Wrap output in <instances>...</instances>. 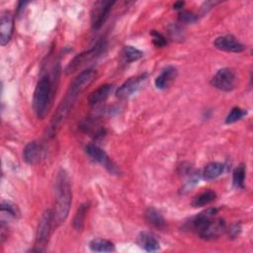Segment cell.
Masks as SVG:
<instances>
[{
	"label": "cell",
	"instance_id": "1",
	"mask_svg": "<svg viewBox=\"0 0 253 253\" xmlns=\"http://www.w3.org/2000/svg\"><path fill=\"white\" fill-rule=\"evenodd\" d=\"M95 77H96L95 70L88 68L84 71H81L73 79L72 83L70 84L66 92L64 99L61 101L60 105L58 106L54 114V117L52 118V121L49 126V129H48L50 135L54 134L58 130L61 124L64 122V120L68 116L70 109L72 108L77 97L85 90L87 86H89L93 82Z\"/></svg>",
	"mask_w": 253,
	"mask_h": 253
},
{
	"label": "cell",
	"instance_id": "2",
	"mask_svg": "<svg viewBox=\"0 0 253 253\" xmlns=\"http://www.w3.org/2000/svg\"><path fill=\"white\" fill-rule=\"evenodd\" d=\"M72 202V192L70 180L65 170L61 169L57 173L54 185V210L53 220L56 226L60 225L68 216Z\"/></svg>",
	"mask_w": 253,
	"mask_h": 253
},
{
	"label": "cell",
	"instance_id": "3",
	"mask_svg": "<svg viewBox=\"0 0 253 253\" xmlns=\"http://www.w3.org/2000/svg\"><path fill=\"white\" fill-rule=\"evenodd\" d=\"M54 92V82L48 74H43L39 79L34 92V110L39 119H43L51 106Z\"/></svg>",
	"mask_w": 253,
	"mask_h": 253
},
{
	"label": "cell",
	"instance_id": "4",
	"mask_svg": "<svg viewBox=\"0 0 253 253\" xmlns=\"http://www.w3.org/2000/svg\"><path fill=\"white\" fill-rule=\"evenodd\" d=\"M106 48V42L104 40L99 41L94 46L89 48L88 50H85L79 54H77L66 66L65 73L66 74H72L76 72L81 67L85 66L88 62L92 61L93 59L97 58Z\"/></svg>",
	"mask_w": 253,
	"mask_h": 253
},
{
	"label": "cell",
	"instance_id": "5",
	"mask_svg": "<svg viewBox=\"0 0 253 253\" xmlns=\"http://www.w3.org/2000/svg\"><path fill=\"white\" fill-rule=\"evenodd\" d=\"M52 224H54L53 220V211L51 210H46L42 212L36 233V250L37 251H44L45 246L49 241V237L52 231Z\"/></svg>",
	"mask_w": 253,
	"mask_h": 253
},
{
	"label": "cell",
	"instance_id": "6",
	"mask_svg": "<svg viewBox=\"0 0 253 253\" xmlns=\"http://www.w3.org/2000/svg\"><path fill=\"white\" fill-rule=\"evenodd\" d=\"M115 1H97L91 10V27L94 31L99 30L107 20Z\"/></svg>",
	"mask_w": 253,
	"mask_h": 253
},
{
	"label": "cell",
	"instance_id": "7",
	"mask_svg": "<svg viewBox=\"0 0 253 253\" xmlns=\"http://www.w3.org/2000/svg\"><path fill=\"white\" fill-rule=\"evenodd\" d=\"M211 84L220 91L229 92L233 90L236 85V76L231 69L221 68L213 75Z\"/></svg>",
	"mask_w": 253,
	"mask_h": 253
},
{
	"label": "cell",
	"instance_id": "8",
	"mask_svg": "<svg viewBox=\"0 0 253 253\" xmlns=\"http://www.w3.org/2000/svg\"><path fill=\"white\" fill-rule=\"evenodd\" d=\"M85 152L96 162L104 166L110 173H118V167L110 159L108 154L97 144L89 143L85 146Z\"/></svg>",
	"mask_w": 253,
	"mask_h": 253
},
{
	"label": "cell",
	"instance_id": "9",
	"mask_svg": "<svg viewBox=\"0 0 253 253\" xmlns=\"http://www.w3.org/2000/svg\"><path fill=\"white\" fill-rule=\"evenodd\" d=\"M147 78V74L143 73L131 78H128L126 81H125L117 90L116 95L120 99H127L132 94H134L145 82Z\"/></svg>",
	"mask_w": 253,
	"mask_h": 253
},
{
	"label": "cell",
	"instance_id": "10",
	"mask_svg": "<svg viewBox=\"0 0 253 253\" xmlns=\"http://www.w3.org/2000/svg\"><path fill=\"white\" fill-rule=\"evenodd\" d=\"M14 18L10 12H3L0 18V43L6 45L13 35Z\"/></svg>",
	"mask_w": 253,
	"mask_h": 253
},
{
	"label": "cell",
	"instance_id": "11",
	"mask_svg": "<svg viewBox=\"0 0 253 253\" xmlns=\"http://www.w3.org/2000/svg\"><path fill=\"white\" fill-rule=\"evenodd\" d=\"M214 46L217 49L228 52H241L244 50V45L232 36H221L214 40Z\"/></svg>",
	"mask_w": 253,
	"mask_h": 253
},
{
	"label": "cell",
	"instance_id": "12",
	"mask_svg": "<svg viewBox=\"0 0 253 253\" xmlns=\"http://www.w3.org/2000/svg\"><path fill=\"white\" fill-rule=\"evenodd\" d=\"M215 212H216V209H214V208L208 209L207 211H205L199 213L198 215L194 216L186 225L188 226V228L194 229V230H196L200 233L211 221Z\"/></svg>",
	"mask_w": 253,
	"mask_h": 253
},
{
	"label": "cell",
	"instance_id": "13",
	"mask_svg": "<svg viewBox=\"0 0 253 253\" xmlns=\"http://www.w3.org/2000/svg\"><path fill=\"white\" fill-rule=\"evenodd\" d=\"M225 230V222L221 218L211 219L208 226L201 231L199 234L202 238L207 240H211L217 238Z\"/></svg>",
	"mask_w": 253,
	"mask_h": 253
},
{
	"label": "cell",
	"instance_id": "14",
	"mask_svg": "<svg viewBox=\"0 0 253 253\" xmlns=\"http://www.w3.org/2000/svg\"><path fill=\"white\" fill-rule=\"evenodd\" d=\"M177 73L178 72H177L176 67H174L172 65L166 66L161 71V73L155 78L154 84H155L156 88H158V89L167 88L172 83V81L177 77Z\"/></svg>",
	"mask_w": 253,
	"mask_h": 253
},
{
	"label": "cell",
	"instance_id": "15",
	"mask_svg": "<svg viewBox=\"0 0 253 253\" xmlns=\"http://www.w3.org/2000/svg\"><path fill=\"white\" fill-rule=\"evenodd\" d=\"M23 156H24V160L28 164L38 163L42 156V148L40 144L37 141L29 142L24 148Z\"/></svg>",
	"mask_w": 253,
	"mask_h": 253
},
{
	"label": "cell",
	"instance_id": "16",
	"mask_svg": "<svg viewBox=\"0 0 253 253\" xmlns=\"http://www.w3.org/2000/svg\"><path fill=\"white\" fill-rule=\"evenodd\" d=\"M112 90H113V85L111 84L101 85L99 88L94 90L88 98V102L90 106H96L104 102L110 96V94L112 93Z\"/></svg>",
	"mask_w": 253,
	"mask_h": 253
},
{
	"label": "cell",
	"instance_id": "17",
	"mask_svg": "<svg viewBox=\"0 0 253 253\" xmlns=\"http://www.w3.org/2000/svg\"><path fill=\"white\" fill-rule=\"evenodd\" d=\"M138 244L148 252L157 251L160 248V244L158 239L149 232H141L138 235Z\"/></svg>",
	"mask_w": 253,
	"mask_h": 253
},
{
	"label": "cell",
	"instance_id": "18",
	"mask_svg": "<svg viewBox=\"0 0 253 253\" xmlns=\"http://www.w3.org/2000/svg\"><path fill=\"white\" fill-rule=\"evenodd\" d=\"M145 219L149 224H151L152 226H154L156 228H159V229L164 228V226L166 224L163 215L155 208H148L146 210Z\"/></svg>",
	"mask_w": 253,
	"mask_h": 253
},
{
	"label": "cell",
	"instance_id": "19",
	"mask_svg": "<svg viewBox=\"0 0 253 253\" xmlns=\"http://www.w3.org/2000/svg\"><path fill=\"white\" fill-rule=\"evenodd\" d=\"M224 171V165L219 162H211L206 165L203 171V177L206 180H213L219 177Z\"/></svg>",
	"mask_w": 253,
	"mask_h": 253
},
{
	"label": "cell",
	"instance_id": "20",
	"mask_svg": "<svg viewBox=\"0 0 253 253\" xmlns=\"http://www.w3.org/2000/svg\"><path fill=\"white\" fill-rule=\"evenodd\" d=\"M88 209H89V204L88 203H84V204L80 205L79 208L77 209V211L75 212V215L73 217V221H72L73 228L76 231H81L83 229L85 216H86V213L88 211Z\"/></svg>",
	"mask_w": 253,
	"mask_h": 253
},
{
	"label": "cell",
	"instance_id": "21",
	"mask_svg": "<svg viewBox=\"0 0 253 253\" xmlns=\"http://www.w3.org/2000/svg\"><path fill=\"white\" fill-rule=\"evenodd\" d=\"M89 247L94 252H111L115 250L113 242L103 238H95L91 240Z\"/></svg>",
	"mask_w": 253,
	"mask_h": 253
},
{
	"label": "cell",
	"instance_id": "22",
	"mask_svg": "<svg viewBox=\"0 0 253 253\" xmlns=\"http://www.w3.org/2000/svg\"><path fill=\"white\" fill-rule=\"evenodd\" d=\"M215 197H216V195L213 191L208 190V191L201 193L197 197H195V199L192 202V205H193V207H196V208L204 207L206 205L211 204L212 201H214Z\"/></svg>",
	"mask_w": 253,
	"mask_h": 253
},
{
	"label": "cell",
	"instance_id": "23",
	"mask_svg": "<svg viewBox=\"0 0 253 253\" xmlns=\"http://www.w3.org/2000/svg\"><path fill=\"white\" fill-rule=\"evenodd\" d=\"M122 56L126 62H132L140 59L143 56V52L134 46L126 45L122 50Z\"/></svg>",
	"mask_w": 253,
	"mask_h": 253
},
{
	"label": "cell",
	"instance_id": "24",
	"mask_svg": "<svg viewBox=\"0 0 253 253\" xmlns=\"http://www.w3.org/2000/svg\"><path fill=\"white\" fill-rule=\"evenodd\" d=\"M245 167L244 165H238L232 173V182L235 188L237 189H244V181H245Z\"/></svg>",
	"mask_w": 253,
	"mask_h": 253
},
{
	"label": "cell",
	"instance_id": "25",
	"mask_svg": "<svg viewBox=\"0 0 253 253\" xmlns=\"http://www.w3.org/2000/svg\"><path fill=\"white\" fill-rule=\"evenodd\" d=\"M245 115H246L245 110H243L239 107H234V108L231 109V111L227 115V117L225 119V123L226 124H233V123L239 121Z\"/></svg>",
	"mask_w": 253,
	"mask_h": 253
},
{
	"label": "cell",
	"instance_id": "26",
	"mask_svg": "<svg viewBox=\"0 0 253 253\" xmlns=\"http://www.w3.org/2000/svg\"><path fill=\"white\" fill-rule=\"evenodd\" d=\"M1 211L2 212H7L9 215L14 216V217H19L20 216V211L18 207L9 202V201H3L1 204Z\"/></svg>",
	"mask_w": 253,
	"mask_h": 253
},
{
	"label": "cell",
	"instance_id": "27",
	"mask_svg": "<svg viewBox=\"0 0 253 253\" xmlns=\"http://www.w3.org/2000/svg\"><path fill=\"white\" fill-rule=\"evenodd\" d=\"M198 20L196 14L190 11H181L179 14V21L184 24H192Z\"/></svg>",
	"mask_w": 253,
	"mask_h": 253
},
{
	"label": "cell",
	"instance_id": "28",
	"mask_svg": "<svg viewBox=\"0 0 253 253\" xmlns=\"http://www.w3.org/2000/svg\"><path fill=\"white\" fill-rule=\"evenodd\" d=\"M150 35H151V37H152V42H153V44H154L155 46H157V47H162V46H164V45L167 44L166 38H165L162 34L158 33L157 31H151V32H150Z\"/></svg>",
	"mask_w": 253,
	"mask_h": 253
},
{
	"label": "cell",
	"instance_id": "29",
	"mask_svg": "<svg viewBox=\"0 0 253 253\" xmlns=\"http://www.w3.org/2000/svg\"><path fill=\"white\" fill-rule=\"evenodd\" d=\"M169 34L171 36V38L175 41L179 40V41H182L184 39V36H183V31L180 29L179 26L177 25H170L169 26Z\"/></svg>",
	"mask_w": 253,
	"mask_h": 253
},
{
	"label": "cell",
	"instance_id": "30",
	"mask_svg": "<svg viewBox=\"0 0 253 253\" xmlns=\"http://www.w3.org/2000/svg\"><path fill=\"white\" fill-rule=\"evenodd\" d=\"M240 231H241V226H240V224H239V223H234V224H232L231 227L228 229V234H229L230 237L235 238V237H237V236L239 235Z\"/></svg>",
	"mask_w": 253,
	"mask_h": 253
},
{
	"label": "cell",
	"instance_id": "31",
	"mask_svg": "<svg viewBox=\"0 0 253 253\" xmlns=\"http://www.w3.org/2000/svg\"><path fill=\"white\" fill-rule=\"evenodd\" d=\"M183 6H184V2L178 1V2H175V3L173 4V9H175V10H181V9L183 8Z\"/></svg>",
	"mask_w": 253,
	"mask_h": 253
}]
</instances>
